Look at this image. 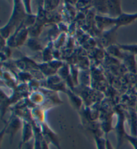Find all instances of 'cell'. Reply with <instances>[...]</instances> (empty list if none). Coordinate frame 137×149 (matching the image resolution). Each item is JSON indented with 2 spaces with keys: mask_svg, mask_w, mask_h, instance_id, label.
<instances>
[{
  "mask_svg": "<svg viewBox=\"0 0 137 149\" xmlns=\"http://www.w3.org/2000/svg\"><path fill=\"white\" fill-rule=\"evenodd\" d=\"M24 17V10L20 9V6L19 5H15V10L13 11V15L9 22L8 25L5 28H1V35L4 36V38H7L9 35L10 31L12 30L14 27H17L18 26L20 20L23 19Z\"/></svg>",
  "mask_w": 137,
  "mask_h": 149,
  "instance_id": "cell-1",
  "label": "cell"
},
{
  "mask_svg": "<svg viewBox=\"0 0 137 149\" xmlns=\"http://www.w3.org/2000/svg\"><path fill=\"white\" fill-rule=\"evenodd\" d=\"M32 134L31 126L28 124L25 123L24 125V131H23V141L22 143L25 144L30 141V138Z\"/></svg>",
  "mask_w": 137,
  "mask_h": 149,
  "instance_id": "cell-2",
  "label": "cell"
},
{
  "mask_svg": "<svg viewBox=\"0 0 137 149\" xmlns=\"http://www.w3.org/2000/svg\"><path fill=\"white\" fill-rule=\"evenodd\" d=\"M20 127V122L19 121L18 119H14L12 121V123L11 125L9 126L8 130L10 134H11V139H13V136L14 134H15V132L17 131V130L19 129Z\"/></svg>",
  "mask_w": 137,
  "mask_h": 149,
  "instance_id": "cell-3",
  "label": "cell"
},
{
  "mask_svg": "<svg viewBox=\"0 0 137 149\" xmlns=\"http://www.w3.org/2000/svg\"><path fill=\"white\" fill-rule=\"evenodd\" d=\"M122 49L129 50L131 52L137 53V45H131V46H122Z\"/></svg>",
  "mask_w": 137,
  "mask_h": 149,
  "instance_id": "cell-4",
  "label": "cell"
},
{
  "mask_svg": "<svg viewBox=\"0 0 137 149\" xmlns=\"http://www.w3.org/2000/svg\"><path fill=\"white\" fill-rule=\"evenodd\" d=\"M127 139L132 143V145L134 146V148L137 149V139H136V138L127 136Z\"/></svg>",
  "mask_w": 137,
  "mask_h": 149,
  "instance_id": "cell-5",
  "label": "cell"
},
{
  "mask_svg": "<svg viewBox=\"0 0 137 149\" xmlns=\"http://www.w3.org/2000/svg\"><path fill=\"white\" fill-rule=\"evenodd\" d=\"M106 149H113L112 147L111 143L108 141H106Z\"/></svg>",
  "mask_w": 137,
  "mask_h": 149,
  "instance_id": "cell-6",
  "label": "cell"
},
{
  "mask_svg": "<svg viewBox=\"0 0 137 149\" xmlns=\"http://www.w3.org/2000/svg\"><path fill=\"white\" fill-rule=\"evenodd\" d=\"M19 149H23V147H22V143L19 144Z\"/></svg>",
  "mask_w": 137,
  "mask_h": 149,
  "instance_id": "cell-7",
  "label": "cell"
}]
</instances>
